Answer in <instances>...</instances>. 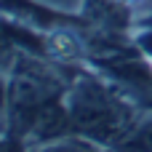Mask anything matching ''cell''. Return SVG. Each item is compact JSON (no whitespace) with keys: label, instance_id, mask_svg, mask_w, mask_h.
Here are the masks:
<instances>
[{"label":"cell","instance_id":"cell-1","mask_svg":"<svg viewBox=\"0 0 152 152\" xmlns=\"http://www.w3.org/2000/svg\"><path fill=\"white\" fill-rule=\"evenodd\" d=\"M69 128L91 142H112L126 128V110L96 80H77L67 104Z\"/></svg>","mask_w":152,"mask_h":152},{"label":"cell","instance_id":"cell-2","mask_svg":"<svg viewBox=\"0 0 152 152\" xmlns=\"http://www.w3.org/2000/svg\"><path fill=\"white\" fill-rule=\"evenodd\" d=\"M59 80L37 61H21L13 69L8 99L13 110V120L19 123L21 131H32L35 120L45 107L59 102Z\"/></svg>","mask_w":152,"mask_h":152},{"label":"cell","instance_id":"cell-3","mask_svg":"<svg viewBox=\"0 0 152 152\" xmlns=\"http://www.w3.org/2000/svg\"><path fill=\"white\" fill-rule=\"evenodd\" d=\"M126 152H152V120L142 123L126 139Z\"/></svg>","mask_w":152,"mask_h":152},{"label":"cell","instance_id":"cell-4","mask_svg":"<svg viewBox=\"0 0 152 152\" xmlns=\"http://www.w3.org/2000/svg\"><path fill=\"white\" fill-rule=\"evenodd\" d=\"M40 152H96V150L88 142H56V144L43 147Z\"/></svg>","mask_w":152,"mask_h":152},{"label":"cell","instance_id":"cell-5","mask_svg":"<svg viewBox=\"0 0 152 152\" xmlns=\"http://www.w3.org/2000/svg\"><path fill=\"white\" fill-rule=\"evenodd\" d=\"M3 102H5V86H3V80H0V107H3Z\"/></svg>","mask_w":152,"mask_h":152}]
</instances>
